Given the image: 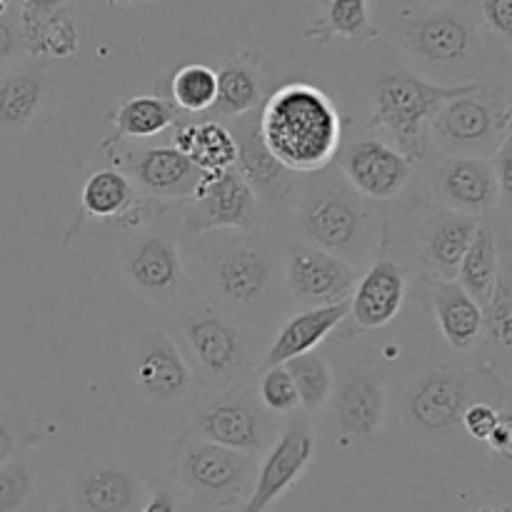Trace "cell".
<instances>
[{"label":"cell","mask_w":512,"mask_h":512,"mask_svg":"<svg viewBox=\"0 0 512 512\" xmlns=\"http://www.w3.org/2000/svg\"><path fill=\"white\" fill-rule=\"evenodd\" d=\"M173 483L188 503L198 508H228L248 493L255 473L253 455L208 443L185 433L175 443Z\"/></svg>","instance_id":"7"},{"label":"cell","mask_w":512,"mask_h":512,"mask_svg":"<svg viewBox=\"0 0 512 512\" xmlns=\"http://www.w3.org/2000/svg\"><path fill=\"white\" fill-rule=\"evenodd\" d=\"M20 35L30 55L68 58L78 50V28L68 10L53 13H20Z\"/></svg>","instance_id":"30"},{"label":"cell","mask_w":512,"mask_h":512,"mask_svg":"<svg viewBox=\"0 0 512 512\" xmlns=\"http://www.w3.org/2000/svg\"><path fill=\"white\" fill-rule=\"evenodd\" d=\"M110 3H120V0H110Z\"/></svg>","instance_id":"48"},{"label":"cell","mask_w":512,"mask_h":512,"mask_svg":"<svg viewBox=\"0 0 512 512\" xmlns=\"http://www.w3.org/2000/svg\"><path fill=\"white\" fill-rule=\"evenodd\" d=\"M145 500L143 480L115 463L85 470L73 488L75 512H138Z\"/></svg>","instance_id":"22"},{"label":"cell","mask_w":512,"mask_h":512,"mask_svg":"<svg viewBox=\"0 0 512 512\" xmlns=\"http://www.w3.org/2000/svg\"><path fill=\"white\" fill-rule=\"evenodd\" d=\"M488 160L490 168H493L495 185H498L500 205H508L512 198V135L500 143V148Z\"/></svg>","instance_id":"41"},{"label":"cell","mask_w":512,"mask_h":512,"mask_svg":"<svg viewBox=\"0 0 512 512\" xmlns=\"http://www.w3.org/2000/svg\"><path fill=\"white\" fill-rule=\"evenodd\" d=\"M83 210L93 218H118L125 215L135 203L133 180L115 168L95 170L80 193Z\"/></svg>","instance_id":"32"},{"label":"cell","mask_w":512,"mask_h":512,"mask_svg":"<svg viewBox=\"0 0 512 512\" xmlns=\"http://www.w3.org/2000/svg\"><path fill=\"white\" fill-rule=\"evenodd\" d=\"M433 193L455 213L480 215L490 213L500 205L498 185H495L490 160L483 158H443L433 173Z\"/></svg>","instance_id":"19"},{"label":"cell","mask_w":512,"mask_h":512,"mask_svg":"<svg viewBox=\"0 0 512 512\" xmlns=\"http://www.w3.org/2000/svg\"><path fill=\"white\" fill-rule=\"evenodd\" d=\"M348 318L355 320L360 330L385 328L398 318L405 303V273L393 260H378L355 283Z\"/></svg>","instance_id":"21"},{"label":"cell","mask_w":512,"mask_h":512,"mask_svg":"<svg viewBox=\"0 0 512 512\" xmlns=\"http://www.w3.org/2000/svg\"><path fill=\"white\" fill-rule=\"evenodd\" d=\"M333 418L340 438L368 440L378 433L385 415L383 375L375 368H348L333 383Z\"/></svg>","instance_id":"18"},{"label":"cell","mask_w":512,"mask_h":512,"mask_svg":"<svg viewBox=\"0 0 512 512\" xmlns=\"http://www.w3.org/2000/svg\"><path fill=\"white\" fill-rule=\"evenodd\" d=\"M228 130L235 140V168L250 185L260 208L275 210V213L290 208L303 175L290 173L265 148L258 128V110L233 118Z\"/></svg>","instance_id":"16"},{"label":"cell","mask_w":512,"mask_h":512,"mask_svg":"<svg viewBox=\"0 0 512 512\" xmlns=\"http://www.w3.org/2000/svg\"><path fill=\"white\" fill-rule=\"evenodd\" d=\"M500 273V245L498 235L490 225L480 223L473 243L465 250L463 260L455 273V283L483 308L488 298L493 295L495 280Z\"/></svg>","instance_id":"28"},{"label":"cell","mask_w":512,"mask_h":512,"mask_svg":"<svg viewBox=\"0 0 512 512\" xmlns=\"http://www.w3.org/2000/svg\"><path fill=\"white\" fill-rule=\"evenodd\" d=\"M255 395L268 413H295V410H300L298 390H295V383L285 365L263 370Z\"/></svg>","instance_id":"36"},{"label":"cell","mask_w":512,"mask_h":512,"mask_svg":"<svg viewBox=\"0 0 512 512\" xmlns=\"http://www.w3.org/2000/svg\"><path fill=\"white\" fill-rule=\"evenodd\" d=\"M483 83L438 85L405 65L380 73L373 83L375 113L370 128L385 130L400 153L418 163L428 150V125L448 100L475 93Z\"/></svg>","instance_id":"6"},{"label":"cell","mask_w":512,"mask_h":512,"mask_svg":"<svg viewBox=\"0 0 512 512\" xmlns=\"http://www.w3.org/2000/svg\"><path fill=\"white\" fill-rule=\"evenodd\" d=\"M510 105L500 90H480L448 100L428 125V145L445 158L488 160L510 135Z\"/></svg>","instance_id":"8"},{"label":"cell","mask_w":512,"mask_h":512,"mask_svg":"<svg viewBox=\"0 0 512 512\" xmlns=\"http://www.w3.org/2000/svg\"><path fill=\"white\" fill-rule=\"evenodd\" d=\"M173 148L190 158L205 178H215L235 165V140L220 120H178Z\"/></svg>","instance_id":"25"},{"label":"cell","mask_w":512,"mask_h":512,"mask_svg":"<svg viewBox=\"0 0 512 512\" xmlns=\"http://www.w3.org/2000/svg\"><path fill=\"white\" fill-rule=\"evenodd\" d=\"M488 445L500 455L503 460H510L512 455V418L508 413L500 418V423L495 425L493 435L488 438Z\"/></svg>","instance_id":"43"},{"label":"cell","mask_w":512,"mask_h":512,"mask_svg":"<svg viewBox=\"0 0 512 512\" xmlns=\"http://www.w3.org/2000/svg\"><path fill=\"white\" fill-rule=\"evenodd\" d=\"M10 3H13V0H0V15H5V13H8Z\"/></svg>","instance_id":"47"},{"label":"cell","mask_w":512,"mask_h":512,"mask_svg":"<svg viewBox=\"0 0 512 512\" xmlns=\"http://www.w3.org/2000/svg\"><path fill=\"white\" fill-rule=\"evenodd\" d=\"M188 435L258 458L270 448L273 425L268 410L258 403V395L233 388L195 410Z\"/></svg>","instance_id":"9"},{"label":"cell","mask_w":512,"mask_h":512,"mask_svg":"<svg viewBox=\"0 0 512 512\" xmlns=\"http://www.w3.org/2000/svg\"><path fill=\"white\" fill-rule=\"evenodd\" d=\"M218 90L215 100L203 113V120H220V118H240L245 113L258 110L263 100V85H260L258 73L248 63H228L215 73Z\"/></svg>","instance_id":"29"},{"label":"cell","mask_w":512,"mask_h":512,"mask_svg":"<svg viewBox=\"0 0 512 512\" xmlns=\"http://www.w3.org/2000/svg\"><path fill=\"white\" fill-rule=\"evenodd\" d=\"M478 228L480 218L455 213V210H443L430 220L423 238V250L435 278L455 280L460 260L473 243Z\"/></svg>","instance_id":"26"},{"label":"cell","mask_w":512,"mask_h":512,"mask_svg":"<svg viewBox=\"0 0 512 512\" xmlns=\"http://www.w3.org/2000/svg\"><path fill=\"white\" fill-rule=\"evenodd\" d=\"M218 80L208 65H183L170 80V103L180 113L203 115L213 105Z\"/></svg>","instance_id":"35"},{"label":"cell","mask_w":512,"mask_h":512,"mask_svg":"<svg viewBox=\"0 0 512 512\" xmlns=\"http://www.w3.org/2000/svg\"><path fill=\"white\" fill-rule=\"evenodd\" d=\"M200 275L208 285L205 298L233 315L263 308L283 278L280 253L255 230H213L193 240Z\"/></svg>","instance_id":"3"},{"label":"cell","mask_w":512,"mask_h":512,"mask_svg":"<svg viewBox=\"0 0 512 512\" xmlns=\"http://www.w3.org/2000/svg\"><path fill=\"white\" fill-rule=\"evenodd\" d=\"M120 268L135 290L153 303L180 305L193 295L178 243L165 233H140L125 245Z\"/></svg>","instance_id":"14"},{"label":"cell","mask_w":512,"mask_h":512,"mask_svg":"<svg viewBox=\"0 0 512 512\" xmlns=\"http://www.w3.org/2000/svg\"><path fill=\"white\" fill-rule=\"evenodd\" d=\"M430 303L445 343L468 353L483 338V308L455 280H430Z\"/></svg>","instance_id":"24"},{"label":"cell","mask_w":512,"mask_h":512,"mask_svg":"<svg viewBox=\"0 0 512 512\" xmlns=\"http://www.w3.org/2000/svg\"><path fill=\"white\" fill-rule=\"evenodd\" d=\"M475 378L453 368H435L420 375L403 398V420L410 433L425 440L448 438L460 428L465 408L478 403Z\"/></svg>","instance_id":"10"},{"label":"cell","mask_w":512,"mask_h":512,"mask_svg":"<svg viewBox=\"0 0 512 512\" xmlns=\"http://www.w3.org/2000/svg\"><path fill=\"white\" fill-rule=\"evenodd\" d=\"M128 170L140 190L160 200H193L208 180L173 145L140 150L130 160Z\"/></svg>","instance_id":"20"},{"label":"cell","mask_w":512,"mask_h":512,"mask_svg":"<svg viewBox=\"0 0 512 512\" xmlns=\"http://www.w3.org/2000/svg\"><path fill=\"white\" fill-rule=\"evenodd\" d=\"M280 268L290 298L303 310L343 303L360 278L358 265L298 238L283 245Z\"/></svg>","instance_id":"11"},{"label":"cell","mask_w":512,"mask_h":512,"mask_svg":"<svg viewBox=\"0 0 512 512\" xmlns=\"http://www.w3.org/2000/svg\"><path fill=\"white\" fill-rule=\"evenodd\" d=\"M180 353L193 370L195 385L205 393H225L240 388L253 368V350H250L248 330L243 328L238 315L220 308L205 295L178 305L175 313Z\"/></svg>","instance_id":"4"},{"label":"cell","mask_w":512,"mask_h":512,"mask_svg":"<svg viewBox=\"0 0 512 512\" xmlns=\"http://www.w3.org/2000/svg\"><path fill=\"white\" fill-rule=\"evenodd\" d=\"M325 30L328 35L358 38L368 30V3L365 0H330Z\"/></svg>","instance_id":"38"},{"label":"cell","mask_w":512,"mask_h":512,"mask_svg":"<svg viewBox=\"0 0 512 512\" xmlns=\"http://www.w3.org/2000/svg\"><path fill=\"white\" fill-rule=\"evenodd\" d=\"M15 448H18V435H15V430L10 428L8 418L0 413V465L8 463V460L13 458Z\"/></svg>","instance_id":"44"},{"label":"cell","mask_w":512,"mask_h":512,"mask_svg":"<svg viewBox=\"0 0 512 512\" xmlns=\"http://www.w3.org/2000/svg\"><path fill=\"white\" fill-rule=\"evenodd\" d=\"M180 120V110L158 95H138L125 100L115 113L118 138H153Z\"/></svg>","instance_id":"31"},{"label":"cell","mask_w":512,"mask_h":512,"mask_svg":"<svg viewBox=\"0 0 512 512\" xmlns=\"http://www.w3.org/2000/svg\"><path fill=\"white\" fill-rule=\"evenodd\" d=\"M265 148L283 168L310 175L333 165L343 125L328 93L310 83H288L265 98L258 110Z\"/></svg>","instance_id":"1"},{"label":"cell","mask_w":512,"mask_h":512,"mask_svg":"<svg viewBox=\"0 0 512 512\" xmlns=\"http://www.w3.org/2000/svg\"><path fill=\"white\" fill-rule=\"evenodd\" d=\"M68 0H23L20 13H53V10H63Z\"/></svg>","instance_id":"46"},{"label":"cell","mask_w":512,"mask_h":512,"mask_svg":"<svg viewBox=\"0 0 512 512\" xmlns=\"http://www.w3.org/2000/svg\"><path fill=\"white\" fill-rule=\"evenodd\" d=\"M350 315V303L323 305V308H305L300 313L290 315L283 325H280L278 335L270 343L268 353L260 360L255 373L275 368V365H285L288 360L298 358V355L313 353L340 323Z\"/></svg>","instance_id":"23"},{"label":"cell","mask_w":512,"mask_h":512,"mask_svg":"<svg viewBox=\"0 0 512 512\" xmlns=\"http://www.w3.org/2000/svg\"><path fill=\"white\" fill-rule=\"evenodd\" d=\"M45 95L40 68H8L0 73V130H20L38 115Z\"/></svg>","instance_id":"27"},{"label":"cell","mask_w":512,"mask_h":512,"mask_svg":"<svg viewBox=\"0 0 512 512\" xmlns=\"http://www.w3.org/2000/svg\"><path fill=\"white\" fill-rule=\"evenodd\" d=\"M25 50L20 23H15L8 13L0 15V70H8L10 63L20 58Z\"/></svg>","instance_id":"42"},{"label":"cell","mask_w":512,"mask_h":512,"mask_svg":"<svg viewBox=\"0 0 512 512\" xmlns=\"http://www.w3.org/2000/svg\"><path fill=\"white\" fill-rule=\"evenodd\" d=\"M315 458V433L310 428L308 413L295 410L285 423L283 433L265 450L263 463L258 465L253 490L245 498L240 512H268L303 478Z\"/></svg>","instance_id":"13"},{"label":"cell","mask_w":512,"mask_h":512,"mask_svg":"<svg viewBox=\"0 0 512 512\" xmlns=\"http://www.w3.org/2000/svg\"><path fill=\"white\" fill-rule=\"evenodd\" d=\"M285 368H288L290 378H293L295 383V390H298L300 410H303V413L310 415L328 403L330 395H333L335 378L330 365L325 363L315 350L313 353H305L288 360Z\"/></svg>","instance_id":"34"},{"label":"cell","mask_w":512,"mask_h":512,"mask_svg":"<svg viewBox=\"0 0 512 512\" xmlns=\"http://www.w3.org/2000/svg\"><path fill=\"white\" fill-rule=\"evenodd\" d=\"M298 240L323 248L353 265H363L378 250V220L368 200L350 188L338 165L300 178L293 198Z\"/></svg>","instance_id":"2"},{"label":"cell","mask_w":512,"mask_h":512,"mask_svg":"<svg viewBox=\"0 0 512 512\" xmlns=\"http://www.w3.org/2000/svg\"><path fill=\"white\" fill-rule=\"evenodd\" d=\"M493 512H508V510H493Z\"/></svg>","instance_id":"49"},{"label":"cell","mask_w":512,"mask_h":512,"mask_svg":"<svg viewBox=\"0 0 512 512\" xmlns=\"http://www.w3.org/2000/svg\"><path fill=\"white\" fill-rule=\"evenodd\" d=\"M138 512H178V500L168 490H158V493L145 500V505Z\"/></svg>","instance_id":"45"},{"label":"cell","mask_w":512,"mask_h":512,"mask_svg":"<svg viewBox=\"0 0 512 512\" xmlns=\"http://www.w3.org/2000/svg\"><path fill=\"white\" fill-rule=\"evenodd\" d=\"M395 43L413 65V73L438 85H460L453 78L480 68L485 53L478 18L463 5L420 8L400 15Z\"/></svg>","instance_id":"5"},{"label":"cell","mask_w":512,"mask_h":512,"mask_svg":"<svg viewBox=\"0 0 512 512\" xmlns=\"http://www.w3.org/2000/svg\"><path fill=\"white\" fill-rule=\"evenodd\" d=\"M338 170L365 200H393L408 188L415 163L383 140H358L338 150Z\"/></svg>","instance_id":"17"},{"label":"cell","mask_w":512,"mask_h":512,"mask_svg":"<svg viewBox=\"0 0 512 512\" xmlns=\"http://www.w3.org/2000/svg\"><path fill=\"white\" fill-rule=\"evenodd\" d=\"M260 203L238 168L208 178L183 218V235L195 240L213 230H255L260 228Z\"/></svg>","instance_id":"15"},{"label":"cell","mask_w":512,"mask_h":512,"mask_svg":"<svg viewBox=\"0 0 512 512\" xmlns=\"http://www.w3.org/2000/svg\"><path fill=\"white\" fill-rule=\"evenodd\" d=\"M33 475L23 458H10L0 465V512H18L28 503Z\"/></svg>","instance_id":"37"},{"label":"cell","mask_w":512,"mask_h":512,"mask_svg":"<svg viewBox=\"0 0 512 512\" xmlns=\"http://www.w3.org/2000/svg\"><path fill=\"white\" fill-rule=\"evenodd\" d=\"M483 333L508 363L512 348V278L508 255H500V273L493 295L483 305Z\"/></svg>","instance_id":"33"},{"label":"cell","mask_w":512,"mask_h":512,"mask_svg":"<svg viewBox=\"0 0 512 512\" xmlns=\"http://www.w3.org/2000/svg\"><path fill=\"white\" fill-rule=\"evenodd\" d=\"M505 415V410H500L498 405L488 403V400H478V403H470L465 408L463 418H460V428L470 435L478 443H488V438L493 435L495 425L500 423V418Z\"/></svg>","instance_id":"39"},{"label":"cell","mask_w":512,"mask_h":512,"mask_svg":"<svg viewBox=\"0 0 512 512\" xmlns=\"http://www.w3.org/2000/svg\"><path fill=\"white\" fill-rule=\"evenodd\" d=\"M480 20L485 28L510 43L512 40V0H480Z\"/></svg>","instance_id":"40"},{"label":"cell","mask_w":512,"mask_h":512,"mask_svg":"<svg viewBox=\"0 0 512 512\" xmlns=\"http://www.w3.org/2000/svg\"><path fill=\"white\" fill-rule=\"evenodd\" d=\"M133 388L148 403L160 408H178L195 398L193 370L178 348V340L163 330H148L133 345L130 363Z\"/></svg>","instance_id":"12"}]
</instances>
